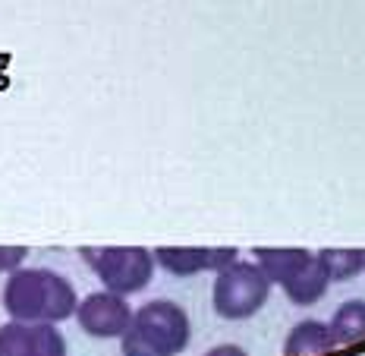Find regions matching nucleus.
Wrapping results in <instances>:
<instances>
[{"label":"nucleus","instance_id":"nucleus-9","mask_svg":"<svg viewBox=\"0 0 365 356\" xmlns=\"http://www.w3.org/2000/svg\"><path fill=\"white\" fill-rule=\"evenodd\" d=\"M328 328L337 347L362 344L365 340V300H346L344 306H337Z\"/></svg>","mask_w":365,"mask_h":356},{"label":"nucleus","instance_id":"nucleus-8","mask_svg":"<svg viewBox=\"0 0 365 356\" xmlns=\"http://www.w3.org/2000/svg\"><path fill=\"white\" fill-rule=\"evenodd\" d=\"M252 255H255L258 271H262L271 284H280V287L296 281V278L309 268V262L315 259L309 249H299V246H290V249H271V246L262 249L258 246Z\"/></svg>","mask_w":365,"mask_h":356},{"label":"nucleus","instance_id":"nucleus-6","mask_svg":"<svg viewBox=\"0 0 365 356\" xmlns=\"http://www.w3.org/2000/svg\"><path fill=\"white\" fill-rule=\"evenodd\" d=\"M155 265L177 278H192L202 271H224L233 262H240V253L233 246H158Z\"/></svg>","mask_w":365,"mask_h":356},{"label":"nucleus","instance_id":"nucleus-14","mask_svg":"<svg viewBox=\"0 0 365 356\" xmlns=\"http://www.w3.org/2000/svg\"><path fill=\"white\" fill-rule=\"evenodd\" d=\"M205 356H246V350L237 344H220V347H211Z\"/></svg>","mask_w":365,"mask_h":356},{"label":"nucleus","instance_id":"nucleus-1","mask_svg":"<svg viewBox=\"0 0 365 356\" xmlns=\"http://www.w3.org/2000/svg\"><path fill=\"white\" fill-rule=\"evenodd\" d=\"M76 306V287L51 268H19L4 284V309L10 322L57 325L73 319Z\"/></svg>","mask_w":365,"mask_h":356},{"label":"nucleus","instance_id":"nucleus-10","mask_svg":"<svg viewBox=\"0 0 365 356\" xmlns=\"http://www.w3.org/2000/svg\"><path fill=\"white\" fill-rule=\"evenodd\" d=\"M334 337L331 328L324 322H299L287 337V356H315V353H328L334 350Z\"/></svg>","mask_w":365,"mask_h":356},{"label":"nucleus","instance_id":"nucleus-5","mask_svg":"<svg viewBox=\"0 0 365 356\" xmlns=\"http://www.w3.org/2000/svg\"><path fill=\"white\" fill-rule=\"evenodd\" d=\"M76 322L79 328L91 337H123L129 322H133V306L123 297H113L108 290L88 293L86 300H79L76 306Z\"/></svg>","mask_w":365,"mask_h":356},{"label":"nucleus","instance_id":"nucleus-2","mask_svg":"<svg viewBox=\"0 0 365 356\" xmlns=\"http://www.w3.org/2000/svg\"><path fill=\"white\" fill-rule=\"evenodd\" d=\"M192 325L186 309L170 300H151L133 312L126 335L120 337L123 356H180L189 347Z\"/></svg>","mask_w":365,"mask_h":356},{"label":"nucleus","instance_id":"nucleus-7","mask_svg":"<svg viewBox=\"0 0 365 356\" xmlns=\"http://www.w3.org/2000/svg\"><path fill=\"white\" fill-rule=\"evenodd\" d=\"M0 356H66V337L57 325H0Z\"/></svg>","mask_w":365,"mask_h":356},{"label":"nucleus","instance_id":"nucleus-13","mask_svg":"<svg viewBox=\"0 0 365 356\" xmlns=\"http://www.w3.org/2000/svg\"><path fill=\"white\" fill-rule=\"evenodd\" d=\"M26 259H29V249L26 246H0V271H6V275L19 271Z\"/></svg>","mask_w":365,"mask_h":356},{"label":"nucleus","instance_id":"nucleus-3","mask_svg":"<svg viewBox=\"0 0 365 356\" xmlns=\"http://www.w3.org/2000/svg\"><path fill=\"white\" fill-rule=\"evenodd\" d=\"M79 255L113 297H133L155 278V255L145 246H86Z\"/></svg>","mask_w":365,"mask_h":356},{"label":"nucleus","instance_id":"nucleus-12","mask_svg":"<svg viewBox=\"0 0 365 356\" xmlns=\"http://www.w3.org/2000/svg\"><path fill=\"white\" fill-rule=\"evenodd\" d=\"M362 253L365 249H322L318 262L328 271V281H349V278L362 275Z\"/></svg>","mask_w":365,"mask_h":356},{"label":"nucleus","instance_id":"nucleus-11","mask_svg":"<svg viewBox=\"0 0 365 356\" xmlns=\"http://www.w3.org/2000/svg\"><path fill=\"white\" fill-rule=\"evenodd\" d=\"M328 287H331L328 271L322 268V262H318V255H315V259L309 262V268L302 271L296 281H290L284 287V293L290 302H296V306H312V302H318L324 293H328Z\"/></svg>","mask_w":365,"mask_h":356},{"label":"nucleus","instance_id":"nucleus-4","mask_svg":"<svg viewBox=\"0 0 365 356\" xmlns=\"http://www.w3.org/2000/svg\"><path fill=\"white\" fill-rule=\"evenodd\" d=\"M271 297V281L258 271L255 262H233L230 268L217 271L211 287L215 312L227 322L252 319Z\"/></svg>","mask_w":365,"mask_h":356},{"label":"nucleus","instance_id":"nucleus-15","mask_svg":"<svg viewBox=\"0 0 365 356\" xmlns=\"http://www.w3.org/2000/svg\"><path fill=\"white\" fill-rule=\"evenodd\" d=\"M362 271H365V253H362Z\"/></svg>","mask_w":365,"mask_h":356}]
</instances>
